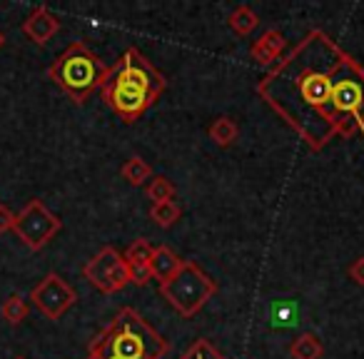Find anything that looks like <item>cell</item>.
Instances as JSON below:
<instances>
[{"mask_svg":"<svg viewBox=\"0 0 364 359\" xmlns=\"http://www.w3.org/2000/svg\"><path fill=\"white\" fill-rule=\"evenodd\" d=\"M352 58L322 31H312L259 80L257 92L312 150L342 135L332 92Z\"/></svg>","mask_w":364,"mask_h":359,"instance_id":"cell-1","label":"cell"},{"mask_svg":"<svg viewBox=\"0 0 364 359\" xmlns=\"http://www.w3.org/2000/svg\"><path fill=\"white\" fill-rule=\"evenodd\" d=\"M165 90V75L142 55L137 48H127L120 60L107 68L100 92L112 112L125 125L140 120Z\"/></svg>","mask_w":364,"mask_h":359,"instance_id":"cell-2","label":"cell"},{"mask_svg":"<svg viewBox=\"0 0 364 359\" xmlns=\"http://www.w3.org/2000/svg\"><path fill=\"white\" fill-rule=\"evenodd\" d=\"M170 349L167 339L150 327L132 307H122L112 322L92 337L87 357L115 359H162Z\"/></svg>","mask_w":364,"mask_h":359,"instance_id":"cell-3","label":"cell"},{"mask_svg":"<svg viewBox=\"0 0 364 359\" xmlns=\"http://www.w3.org/2000/svg\"><path fill=\"white\" fill-rule=\"evenodd\" d=\"M48 75L73 102L82 105L92 92L102 87L107 65L85 43L75 41L53 60V65L48 68Z\"/></svg>","mask_w":364,"mask_h":359,"instance_id":"cell-4","label":"cell"},{"mask_svg":"<svg viewBox=\"0 0 364 359\" xmlns=\"http://www.w3.org/2000/svg\"><path fill=\"white\" fill-rule=\"evenodd\" d=\"M215 292H218V282L198 262H190V259H185L175 277L160 284V294L185 319L195 317L215 297Z\"/></svg>","mask_w":364,"mask_h":359,"instance_id":"cell-5","label":"cell"},{"mask_svg":"<svg viewBox=\"0 0 364 359\" xmlns=\"http://www.w3.org/2000/svg\"><path fill=\"white\" fill-rule=\"evenodd\" d=\"M60 227H63L60 218L53 215L50 210L46 208V203L31 200V203L18 213L13 232L18 235V240H21L26 247L43 250L58 232H60Z\"/></svg>","mask_w":364,"mask_h":359,"instance_id":"cell-6","label":"cell"},{"mask_svg":"<svg viewBox=\"0 0 364 359\" xmlns=\"http://www.w3.org/2000/svg\"><path fill=\"white\" fill-rule=\"evenodd\" d=\"M85 279L95 289L105 294L120 292L125 284H130V267L125 262V254L117 252L115 247H102L95 257L87 259V264L82 267Z\"/></svg>","mask_w":364,"mask_h":359,"instance_id":"cell-7","label":"cell"},{"mask_svg":"<svg viewBox=\"0 0 364 359\" xmlns=\"http://www.w3.org/2000/svg\"><path fill=\"white\" fill-rule=\"evenodd\" d=\"M31 299L48 319L58 322V319H60L63 314L75 304L77 297H75V289H73L70 284L60 277V274L50 272L31 289Z\"/></svg>","mask_w":364,"mask_h":359,"instance_id":"cell-8","label":"cell"},{"mask_svg":"<svg viewBox=\"0 0 364 359\" xmlns=\"http://www.w3.org/2000/svg\"><path fill=\"white\" fill-rule=\"evenodd\" d=\"M58 31H60V21H58V16H53L46 6L36 8V11L28 16V21L23 23V33H26L36 45L50 43Z\"/></svg>","mask_w":364,"mask_h":359,"instance_id":"cell-9","label":"cell"},{"mask_svg":"<svg viewBox=\"0 0 364 359\" xmlns=\"http://www.w3.org/2000/svg\"><path fill=\"white\" fill-rule=\"evenodd\" d=\"M122 254H125V262H127V267H130V282L140 284V287L147 284V279H152L150 259H152V254H155V247H152L147 240H135Z\"/></svg>","mask_w":364,"mask_h":359,"instance_id":"cell-10","label":"cell"},{"mask_svg":"<svg viewBox=\"0 0 364 359\" xmlns=\"http://www.w3.org/2000/svg\"><path fill=\"white\" fill-rule=\"evenodd\" d=\"M284 48H287V38H284L277 28H269V31H264L262 36L252 43L250 55H252V60L257 63V65H272V63L279 60Z\"/></svg>","mask_w":364,"mask_h":359,"instance_id":"cell-11","label":"cell"},{"mask_svg":"<svg viewBox=\"0 0 364 359\" xmlns=\"http://www.w3.org/2000/svg\"><path fill=\"white\" fill-rule=\"evenodd\" d=\"M182 264H185V259L177 257L167 245H160V247H155V254H152V259H150V277L162 284L170 277H175Z\"/></svg>","mask_w":364,"mask_h":359,"instance_id":"cell-12","label":"cell"},{"mask_svg":"<svg viewBox=\"0 0 364 359\" xmlns=\"http://www.w3.org/2000/svg\"><path fill=\"white\" fill-rule=\"evenodd\" d=\"M208 135H210V140H213L215 145L230 147L235 140H237L240 127H237V122H235L232 117L223 115V117H215L213 125L208 127Z\"/></svg>","mask_w":364,"mask_h":359,"instance_id":"cell-13","label":"cell"},{"mask_svg":"<svg viewBox=\"0 0 364 359\" xmlns=\"http://www.w3.org/2000/svg\"><path fill=\"white\" fill-rule=\"evenodd\" d=\"M120 177L127 185H132V188H140L142 183L152 180V167L147 165L140 155H132V157H127L125 165L120 167Z\"/></svg>","mask_w":364,"mask_h":359,"instance_id":"cell-14","label":"cell"},{"mask_svg":"<svg viewBox=\"0 0 364 359\" xmlns=\"http://www.w3.org/2000/svg\"><path fill=\"white\" fill-rule=\"evenodd\" d=\"M324 354V347L317 334L304 332L289 344V357L292 359H319Z\"/></svg>","mask_w":364,"mask_h":359,"instance_id":"cell-15","label":"cell"},{"mask_svg":"<svg viewBox=\"0 0 364 359\" xmlns=\"http://www.w3.org/2000/svg\"><path fill=\"white\" fill-rule=\"evenodd\" d=\"M257 26H259V18L250 6H237L232 11V16H230V28H232L240 38L250 36Z\"/></svg>","mask_w":364,"mask_h":359,"instance_id":"cell-16","label":"cell"},{"mask_svg":"<svg viewBox=\"0 0 364 359\" xmlns=\"http://www.w3.org/2000/svg\"><path fill=\"white\" fill-rule=\"evenodd\" d=\"M180 215H182V210H180V205L175 203V200H167V203H157V205H152L150 208V220L157 225V227H172V225L180 220Z\"/></svg>","mask_w":364,"mask_h":359,"instance_id":"cell-17","label":"cell"},{"mask_svg":"<svg viewBox=\"0 0 364 359\" xmlns=\"http://www.w3.org/2000/svg\"><path fill=\"white\" fill-rule=\"evenodd\" d=\"M0 317L6 319L8 324L16 327V324H21L23 319L28 317V302L18 292H13L11 297L3 302V307H0Z\"/></svg>","mask_w":364,"mask_h":359,"instance_id":"cell-18","label":"cell"},{"mask_svg":"<svg viewBox=\"0 0 364 359\" xmlns=\"http://www.w3.org/2000/svg\"><path fill=\"white\" fill-rule=\"evenodd\" d=\"M177 359H228L210 339H195Z\"/></svg>","mask_w":364,"mask_h":359,"instance_id":"cell-19","label":"cell"},{"mask_svg":"<svg viewBox=\"0 0 364 359\" xmlns=\"http://www.w3.org/2000/svg\"><path fill=\"white\" fill-rule=\"evenodd\" d=\"M145 195H147V200H152V205L167 203V200H172V195H175V185H172L165 175H157L147 183Z\"/></svg>","mask_w":364,"mask_h":359,"instance_id":"cell-20","label":"cell"},{"mask_svg":"<svg viewBox=\"0 0 364 359\" xmlns=\"http://www.w3.org/2000/svg\"><path fill=\"white\" fill-rule=\"evenodd\" d=\"M347 274H349V279H352L354 284H359V287H364V254H362V257H357L352 264H349Z\"/></svg>","mask_w":364,"mask_h":359,"instance_id":"cell-21","label":"cell"},{"mask_svg":"<svg viewBox=\"0 0 364 359\" xmlns=\"http://www.w3.org/2000/svg\"><path fill=\"white\" fill-rule=\"evenodd\" d=\"M16 218L18 215H13L6 205H0V232H8V230L16 227Z\"/></svg>","mask_w":364,"mask_h":359,"instance_id":"cell-22","label":"cell"},{"mask_svg":"<svg viewBox=\"0 0 364 359\" xmlns=\"http://www.w3.org/2000/svg\"><path fill=\"white\" fill-rule=\"evenodd\" d=\"M6 45V36H3V33H0V48Z\"/></svg>","mask_w":364,"mask_h":359,"instance_id":"cell-23","label":"cell"},{"mask_svg":"<svg viewBox=\"0 0 364 359\" xmlns=\"http://www.w3.org/2000/svg\"><path fill=\"white\" fill-rule=\"evenodd\" d=\"M87 359H115V357H87Z\"/></svg>","mask_w":364,"mask_h":359,"instance_id":"cell-24","label":"cell"},{"mask_svg":"<svg viewBox=\"0 0 364 359\" xmlns=\"http://www.w3.org/2000/svg\"><path fill=\"white\" fill-rule=\"evenodd\" d=\"M16 359H26V357H16Z\"/></svg>","mask_w":364,"mask_h":359,"instance_id":"cell-25","label":"cell"}]
</instances>
